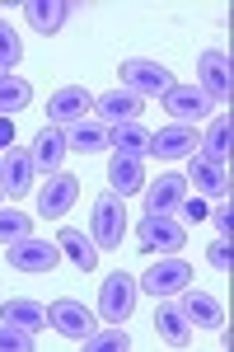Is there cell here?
<instances>
[{
	"mask_svg": "<svg viewBox=\"0 0 234 352\" xmlns=\"http://www.w3.org/2000/svg\"><path fill=\"white\" fill-rule=\"evenodd\" d=\"M0 197H5V188H0Z\"/></svg>",
	"mask_w": 234,
	"mask_h": 352,
	"instance_id": "cell-35",
	"label": "cell"
},
{
	"mask_svg": "<svg viewBox=\"0 0 234 352\" xmlns=\"http://www.w3.org/2000/svg\"><path fill=\"white\" fill-rule=\"evenodd\" d=\"M0 76H5V71H0Z\"/></svg>",
	"mask_w": 234,
	"mask_h": 352,
	"instance_id": "cell-36",
	"label": "cell"
},
{
	"mask_svg": "<svg viewBox=\"0 0 234 352\" xmlns=\"http://www.w3.org/2000/svg\"><path fill=\"white\" fill-rule=\"evenodd\" d=\"M47 324L61 333V338H71V343H80V338H89L94 333V310H84L80 300H71V296H61L56 305H47Z\"/></svg>",
	"mask_w": 234,
	"mask_h": 352,
	"instance_id": "cell-12",
	"label": "cell"
},
{
	"mask_svg": "<svg viewBox=\"0 0 234 352\" xmlns=\"http://www.w3.org/2000/svg\"><path fill=\"white\" fill-rule=\"evenodd\" d=\"M131 310H136V277L131 272H113L99 287V315L108 324H127Z\"/></svg>",
	"mask_w": 234,
	"mask_h": 352,
	"instance_id": "cell-5",
	"label": "cell"
},
{
	"mask_svg": "<svg viewBox=\"0 0 234 352\" xmlns=\"http://www.w3.org/2000/svg\"><path fill=\"white\" fill-rule=\"evenodd\" d=\"M164 109H169V118H174V122H187V127H192V122L211 118V109H215V104H211L197 85H174V89L164 94Z\"/></svg>",
	"mask_w": 234,
	"mask_h": 352,
	"instance_id": "cell-14",
	"label": "cell"
},
{
	"mask_svg": "<svg viewBox=\"0 0 234 352\" xmlns=\"http://www.w3.org/2000/svg\"><path fill=\"white\" fill-rule=\"evenodd\" d=\"M75 197H80V179H75V174H61V169H56L52 179H47V188L38 192V217H47V221L71 217Z\"/></svg>",
	"mask_w": 234,
	"mask_h": 352,
	"instance_id": "cell-13",
	"label": "cell"
},
{
	"mask_svg": "<svg viewBox=\"0 0 234 352\" xmlns=\"http://www.w3.org/2000/svg\"><path fill=\"white\" fill-rule=\"evenodd\" d=\"M183 287H192V268H187V258H178V254H164L141 277V292H150V296H178Z\"/></svg>",
	"mask_w": 234,
	"mask_h": 352,
	"instance_id": "cell-4",
	"label": "cell"
},
{
	"mask_svg": "<svg viewBox=\"0 0 234 352\" xmlns=\"http://www.w3.org/2000/svg\"><path fill=\"white\" fill-rule=\"evenodd\" d=\"M127 235V207H122V197L108 188L99 192V202H94V226H89V240L94 249H117Z\"/></svg>",
	"mask_w": 234,
	"mask_h": 352,
	"instance_id": "cell-2",
	"label": "cell"
},
{
	"mask_svg": "<svg viewBox=\"0 0 234 352\" xmlns=\"http://www.w3.org/2000/svg\"><path fill=\"white\" fill-rule=\"evenodd\" d=\"M24 19H28V28H38V33H61L66 19H71V5H66V0H28Z\"/></svg>",
	"mask_w": 234,
	"mask_h": 352,
	"instance_id": "cell-21",
	"label": "cell"
},
{
	"mask_svg": "<svg viewBox=\"0 0 234 352\" xmlns=\"http://www.w3.org/2000/svg\"><path fill=\"white\" fill-rule=\"evenodd\" d=\"M207 254H211V268H220V272H230V263H234V254H230V240H225V235H220V240L211 244Z\"/></svg>",
	"mask_w": 234,
	"mask_h": 352,
	"instance_id": "cell-32",
	"label": "cell"
},
{
	"mask_svg": "<svg viewBox=\"0 0 234 352\" xmlns=\"http://www.w3.org/2000/svg\"><path fill=\"white\" fill-rule=\"evenodd\" d=\"M108 146H113V155L145 160V155H150V132H145L141 122H117V127H108Z\"/></svg>",
	"mask_w": 234,
	"mask_h": 352,
	"instance_id": "cell-20",
	"label": "cell"
},
{
	"mask_svg": "<svg viewBox=\"0 0 234 352\" xmlns=\"http://www.w3.org/2000/svg\"><path fill=\"white\" fill-rule=\"evenodd\" d=\"M66 151H80V155H99L108 151V122H71L66 127Z\"/></svg>",
	"mask_w": 234,
	"mask_h": 352,
	"instance_id": "cell-23",
	"label": "cell"
},
{
	"mask_svg": "<svg viewBox=\"0 0 234 352\" xmlns=\"http://www.w3.org/2000/svg\"><path fill=\"white\" fill-rule=\"evenodd\" d=\"M136 235H141V244L150 254H178L183 244H187V226L178 217H141Z\"/></svg>",
	"mask_w": 234,
	"mask_h": 352,
	"instance_id": "cell-7",
	"label": "cell"
},
{
	"mask_svg": "<svg viewBox=\"0 0 234 352\" xmlns=\"http://www.w3.org/2000/svg\"><path fill=\"white\" fill-rule=\"evenodd\" d=\"M192 188L202 192V197H230V174H225V164H211V160H197L187 164V174H183Z\"/></svg>",
	"mask_w": 234,
	"mask_h": 352,
	"instance_id": "cell-17",
	"label": "cell"
},
{
	"mask_svg": "<svg viewBox=\"0 0 234 352\" xmlns=\"http://www.w3.org/2000/svg\"><path fill=\"white\" fill-rule=\"evenodd\" d=\"M108 188L117 197H131V192L145 188V160H131V155H113L108 164Z\"/></svg>",
	"mask_w": 234,
	"mask_h": 352,
	"instance_id": "cell-19",
	"label": "cell"
},
{
	"mask_svg": "<svg viewBox=\"0 0 234 352\" xmlns=\"http://www.w3.org/2000/svg\"><path fill=\"white\" fill-rule=\"evenodd\" d=\"M178 305H183V315H187L197 329H225V310H220V300L211 296V292H192V287H183Z\"/></svg>",
	"mask_w": 234,
	"mask_h": 352,
	"instance_id": "cell-16",
	"label": "cell"
},
{
	"mask_svg": "<svg viewBox=\"0 0 234 352\" xmlns=\"http://www.w3.org/2000/svg\"><path fill=\"white\" fill-rule=\"evenodd\" d=\"M0 320H5V324H14V329H28V333H38V329H47V310H43L38 300L14 296V300H5V305H0Z\"/></svg>",
	"mask_w": 234,
	"mask_h": 352,
	"instance_id": "cell-25",
	"label": "cell"
},
{
	"mask_svg": "<svg viewBox=\"0 0 234 352\" xmlns=\"http://www.w3.org/2000/svg\"><path fill=\"white\" fill-rule=\"evenodd\" d=\"M94 113H99V122H108V127H117V122H141V113H145V99H136L131 89H108V94H99L94 99Z\"/></svg>",
	"mask_w": 234,
	"mask_h": 352,
	"instance_id": "cell-15",
	"label": "cell"
},
{
	"mask_svg": "<svg viewBox=\"0 0 234 352\" xmlns=\"http://www.w3.org/2000/svg\"><path fill=\"white\" fill-rule=\"evenodd\" d=\"M117 76H122V89H131V94L145 99V104H150V99H164V94L178 85L174 76H169V66H159V61H141V56H136V61H122Z\"/></svg>",
	"mask_w": 234,
	"mask_h": 352,
	"instance_id": "cell-1",
	"label": "cell"
},
{
	"mask_svg": "<svg viewBox=\"0 0 234 352\" xmlns=\"http://www.w3.org/2000/svg\"><path fill=\"white\" fill-rule=\"evenodd\" d=\"M0 352H33V333H28V329L5 324V329H0Z\"/></svg>",
	"mask_w": 234,
	"mask_h": 352,
	"instance_id": "cell-31",
	"label": "cell"
},
{
	"mask_svg": "<svg viewBox=\"0 0 234 352\" xmlns=\"http://www.w3.org/2000/svg\"><path fill=\"white\" fill-rule=\"evenodd\" d=\"M19 56H24V43H19V33L0 19V71L10 76V66H19Z\"/></svg>",
	"mask_w": 234,
	"mask_h": 352,
	"instance_id": "cell-30",
	"label": "cell"
},
{
	"mask_svg": "<svg viewBox=\"0 0 234 352\" xmlns=\"http://www.w3.org/2000/svg\"><path fill=\"white\" fill-rule=\"evenodd\" d=\"M24 235H33V217L19 207H0V244H14Z\"/></svg>",
	"mask_w": 234,
	"mask_h": 352,
	"instance_id": "cell-28",
	"label": "cell"
},
{
	"mask_svg": "<svg viewBox=\"0 0 234 352\" xmlns=\"http://www.w3.org/2000/svg\"><path fill=\"white\" fill-rule=\"evenodd\" d=\"M155 329H159V338H164L169 348H187V343H192V320L183 315L178 300H164L155 310Z\"/></svg>",
	"mask_w": 234,
	"mask_h": 352,
	"instance_id": "cell-18",
	"label": "cell"
},
{
	"mask_svg": "<svg viewBox=\"0 0 234 352\" xmlns=\"http://www.w3.org/2000/svg\"><path fill=\"white\" fill-rule=\"evenodd\" d=\"M33 174H38V164H33L28 146H10L0 155V188H5V197H28L33 192Z\"/></svg>",
	"mask_w": 234,
	"mask_h": 352,
	"instance_id": "cell-6",
	"label": "cell"
},
{
	"mask_svg": "<svg viewBox=\"0 0 234 352\" xmlns=\"http://www.w3.org/2000/svg\"><path fill=\"white\" fill-rule=\"evenodd\" d=\"M94 113V94L84 85H61L52 99H47V118L52 127H71V122H84Z\"/></svg>",
	"mask_w": 234,
	"mask_h": 352,
	"instance_id": "cell-11",
	"label": "cell"
},
{
	"mask_svg": "<svg viewBox=\"0 0 234 352\" xmlns=\"http://www.w3.org/2000/svg\"><path fill=\"white\" fill-rule=\"evenodd\" d=\"M211 226H215V230H220V235L230 240V226H234V207H230V197H220V207L211 212Z\"/></svg>",
	"mask_w": 234,
	"mask_h": 352,
	"instance_id": "cell-33",
	"label": "cell"
},
{
	"mask_svg": "<svg viewBox=\"0 0 234 352\" xmlns=\"http://www.w3.org/2000/svg\"><path fill=\"white\" fill-rule=\"evenodd\" d=\"M230 141H234V127H230V113L211 122V132L197 141V155L211 164H230Z\"/></svg>",
	"mask_w": 234,
	"mask_h": 352,
	"instance_id": "cell-24",
	"label": "cell"
},
{
	"mask_svg": "<svg viewBox=\"0 0 234 352\" xmlns=\"http://www.w3.org/2000/svg\"><path fill=\"white\" fill-rule=\"evenodd\" d=\"M197 127H187V122H169V127H159V132H150V155L164 164L174 160H187V155H197Z\"/></svg>",
	"mask_w": 234,
	"mask_h": 352,
	"instance_id": "cell-9",
	"label": "cell"
},
{
	"mask_svg": "<svg viewBox=\"0 0 234 352\" xmlns=\"http://www.w3.org/2000/svg\"><path fill=\"white\" fill-rule=\"evenodd\" d=\"M61 254L75 263L80 272H94V263H99V249H94V240L89 235H80V230H61Z\"/></svg>",
	"mask_w": 234,
	"mask_h": 352,
	"instance_id": "cell-26",
	"label": "cell"
},
{
	"mask_svg": "<svg viewBox=\"0 0 234 352\" xmlns=\"http://www.w3.org/2000/svg\"><path fill=\"white\" fill-rule=\"evenodd\" d=\"M33 164L38 169H47V174H56L61 169V160H66V132L61 127H43V132L33 136Z\"/></svg>",
	"mask_w": 234,
	"mask_h": 352,
	"instance_id": "cell-22",
	"label": "cell"
},
{
	"mask_svg": "<svg viewBox=\"0 0 234 352\" xmlns=\"http://www.w3.org/2000/svg\"><path fill=\"white\" fill-rule=\"evenodd\" d=\"M10 254H5V263L14 272H52L61 263V244L52 240H38V235H24V240L5 244Z\"/></svg>",
	"mask_w": 234,
	"mask_h": 352,
	"instance_id": "cell-3",
	"label": "cell"
},
{
	"mask_svg": "<svg viewBox=\"0 0 234 352\" xmlns=\"http://www.w3.org/2000/svg\"><path fill=\"white\" fill-rule=\"evenodd\" d=\"M89 352H127L131 348V333L127 329H108V333H89V338H80Z\"/></svg>",
	"mask_w": 234,
	"mask_h": 352,
	"instance_id": "cell-29",
	"label": "cell"
},
{
	"mask_svg": "<svg viewBox=\"0 0 234 352\" xmlns=\"http://www.w3.org/2000/svg\"><path fill=\"white\" fill-rule=\"evenodd\" d=\"M33 104V85L19 76H0V118H14Z\"/></svg>",
	"mask_w": 234,
	"mask_h": 352,
	"instance_id": "cell-27",
	"label": "cell"
},
{
	"mask_svg": "<svg viewBox=\"0 0 234 352\" xmlns=\"http://www.w3.org/2000/svg\"><path fill=\"white\" fill-rule=\"evenodd\" d=\"M0 146L10 151V127H5V122H0Z\"/></svg>",
	"mask_w": 234,
	"mask_h": 352,
	"instance_id": "cell-34",
	"label": "cell"
},
{
	"mask_svg": "<svg viewBox=\"0 0 234 352\" xmlns=\"http://www.w3.org/2000/svg\"><path fill=\"white\" fill-rule=\"evenodd\" d=\"M145 192V217H183V202H187V179L183 174H159Z\"/></svg>",
	"mask_w": 234,
	"mask_h": 352,
	"instance_id": "cell-10",
	"label": "cell"
},
{
	"mask_svg": "<svg viewBox=\"0 0 234 352\" xmlns=\"http://www.w3.org/2000/svg\"><path fill=\"white\" fill-rule=\"evenodd\" d=\"M197 76H202V94H207L211 104H230L234 94V76H230V56L220 52V47H211V52H202V61H197Z\"/></svg>",
	"mask_w": 234,
	"mask_h": 352,
	"instance_id": "cell-8",
	"label": "cell"
}]
</instances>
